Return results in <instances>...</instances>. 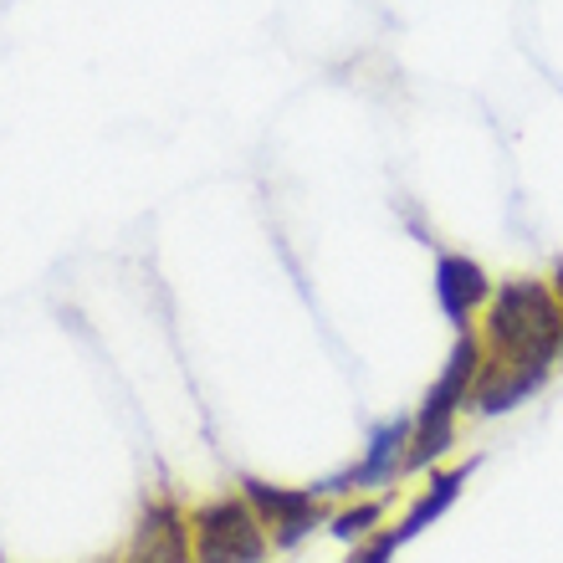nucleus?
I'll return each instance as SVG.
<instances>
[{
  "label": "nucleus",
  "mask_w": 563,
  "mask_h": 563,
  "mask_svg": "<svg viewBox=\"0 0 563 563\" xmlns=\"http://www.w3.org/2000/svg\"><path fill=\"white\" fill-rule=\"evenodd\" d=\"M563 349V312L549 282H503L492 292L487 308V333H482V364L497 369H528L543 374L559 364Z\"/></svg>",
  "instance_id": "obj_1"
},
{
  "label": "nucleus",
  "mask_w": 563,
  "mask_h": 563,
  "mask_svg": "<svg viewBox=\"0 0 563 563\" xmlns=\"http://www.w3.org/2000/svg\"><path fill=\"white\" fill-rule=\"evenodd\" d=\"M195 563H262L267 559V518L252 503L221 497L195 512Z\"/></svg>",
  "instance_id": "obj_2"
},
{
  "label": "nucleus",
  "mask_w": 563,
  "mask_h": 563,
  "mask_svg": "<svg viewBox=\"0 0 563 563\" xmlns=\"http://www.w3.org/2000/svg\"><path fill=\"white\" fill-rule=\"evenodd\" d=\"M246 497L262 518L277 528V543L292 549L297 538H308V528L318 522V497L312 492H287V487H267V482H246Z\"/></svg>",
  "instance_id": "obj_3"
},
{
  "label": "nucleus",
  "mask_w": 563,
  "mask_h": 563,
  "mask_svg": "<svg viewBox=\"0 0 563 563\" xmlns=\"http://www.w3.org/2000/svg\"><path fill=\"white\" fill-rule=\"evenodd\" d=\"M435 297H441L445 318L466 333V318L492 297L487 272L476 267L472 256H441V262H435Z\"/></svg>",
  "instance_id": "obj_4"
},
{
  "label": "nucleus",
  "mask_w": 563,
  "mask_h": 563,
  "mask_svg": "<svg viewBox=\"0 0 563 563\" xmlns=\"http://www.w3.org/2000/svg\"><path fill=\"white\" fill-rule=\"evenodd\" d=\"M129 563H190V528L179 522L175 507H148L134 533Z\"/></svg>",
  "instance_id": "obj_5"
},
{
  "label": "nucleus",
  "mask_w": 563,
  "mask_h": 563,
  "mask_svg": "<svg viewBox=\"0 0 563 563\" xmlns=\"http://www.w3.org/2000/svg\"><path fill=\"white\" fill-rule=\"evenodd\" d=\"M410 430H416V420H385V426L374 430L369 451H364V461L354 466V487H385L395 472H405Z\"/></svg>",
  "instance_id": "obj_6"
},
{
  "label": "nucleus",
  "mask_w": 563,
  "mask_h": 563,
  "mask_svg": "<svg viewBox=\"0 0 563 563\" xmlns=\"http://www.w3.org/2000/svg\"><path fill=\"white\" fill-rule=\"evenodd\" d=\"M461 482H466V466H461V472H441V476H435V482H430V487H426V497H420V503L410 507V512H405V522H400V528H395V538H400V543H405V538L426 533L430 522H435V518H441V512H445V507L456 503Z\"/></svg>",
  "instance_id": "obj_7"
},
{
  "label": "nucleus",
  "mask_w": 563,
  "mask_h": 563,
  "mask_svg": "<svg viewBox=\"0 0 563 563\" xmlns=\"http://www.w3.org/2000/svg\"><path fill=\"white\" fill-rule=\"evenodd\" d=\"M369 522H379V503H364V507L339 512V518H333V533H339V538H358V533H369Z\"/></svg>",
  "instance_id": "obj_8"
},
{
  "label": "nucleus",
  "mask_w": 563,
  "mask_h": 563,
  "mask_svg": "<svg viewBox=\"0 0 563 563\" xmlns=\"http://www.w3.org/2000/svg\"><path fill=\"white\" fill-rule=\"evenodd\" d=\"M395 543H400V538H395V533L374 538V543H364V549H358L349 563H389V553H395Z\"/></svg>",
  "instance_id": "obj_9"
},
{
  "label": "nucleus",
  "mask_w": 563,
  "mask_h": 563,
  "mask_svg": "<svg viewBox=\"0 0 563 563\" xmlns=\"http://www.w3.org/2000/svg\"><path fill=\"white\" fill-rule=\"evenodd\" d=\"M549 287H553V297H559V312H563V262H559V272H553ZM559 364H563V349H559Z\"/></svg>",
  "instance_id": "obj_10"
}]
</instances>
